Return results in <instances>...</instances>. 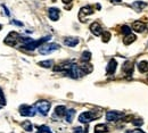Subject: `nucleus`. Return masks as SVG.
I'll return each mask as SVG.
<instances>
[{"label": "nucleus", "instance_id": "f257e3e1", "mask_svg": "<svg viewBox=\"0 0 148 133\" xmlns=\"http://www.w3.org/2000/svg\"><path fill=\"white\" fill-rule=\"evenodd\" d=\"M51 39L50 35H47V37H45V38H41L39 39V40H33L32 42H30V43H27V44H25V46H22L25 50H30V51H33L34 49H37V48H40L43 43H46L47 41H49Z\"/></svg>", "mask_w": 148, "mask_h": 133}, {"label": "nucleus", "instance_id": "f03ea898", "mask_svg": "<svg viewBox=\"0 0 148 133\" xmlns=\"http://www.w3.org/2000/svg\"><path fill=\"white\" fill-rule=\"evenodd\" d=\"M66 73H67V75L71 76L72 78H79V77H81V76H83L86 74V72L82 70V67L76 65V64H72L70 70Z\"/></svg>", "mask_w": 148, "mask_h": 133}, {"label": "nucleus", "instance_id": "7ed1b4c3", "mask_svg": "<svg viewBox=\"0 0 148 133\" xmlns=\"http://www.w3.org/2000/svg\"><path fill=\"white\" fill-rule=\"evenodd\" d=\"M59 49V46L57 43H43L39 48V54L40 55H49Z\"/></svg>", "mask_w": 148, "mask_h": 133}, {"label": "nucleus", "instance_id": "20e7f679", "mask_svg": "<svg viewBox=\"0 0 148 133\" xmlns=\"http://www.w3.org/2000/svg\"><path fill=\"white\" fill-rule=\"evenodd\" d=\"M36 109H37L38 113H40L41 115L46 116V115L49 113V109H50V102L47 101V100H40L38 101L37 104L34 105Z\"/></svg>", "mask_w": 148, "mask_h": 133}, {"label": "nucleus", "instance_id": "39448f33", "mask_svg": "<svg viewBox=\"0 0 148 133\" xmlns=\"http://www.w3.org/2000/svg\"><path fill=\"white\" fill-rule=\"evenodd\" d=\"M97 117H99V115H97L95 112H83L82 114H80L79 116V122L81 123H84V124H88L90 122H92L95 119H97Z\"/></svg>", "mask_w": 148, "mask_h": 133}, {"label": "nucleus", "instance_id": "423d86ee", "mask_svg": "<svg viewBox=\"0 0 148 133\" xmlns=\"http://www.w3.org/2000/svg\"><path fill=\"white\" fill-rule=\"evenodd\" d=\"M19 114L25 117H32L37 114V109L34 106H29V105H22L19 107Z\"/></svg>", "mask_w": 148, "mask_h": 133}, {"label": "nucleus", "instance_id": "0eeeda50", "mask_svg": "<svg viewBox=\"0 0 148 133\" xmlns=\"http://www.w3.org/2000/svg\"><path fill=\"white\" fill-rule=\"evenodd\" d=\"M19 34L17 32H10L6 38L3 40V42H5V44H7V46H15L17 42L19 41Z\"/></svg>", "mask_w": 148, "mask_h": 133}, {"label": "nucleus", "instance_id": "6e6552de", "mask_svg": "<svg viewBox=\"0 0 148 133\" xmlns=\"http://www.w3.org/2000/svg\"><path fill=\"white\" fill-rule=\"evenodd\" d=\"M123 116H124V114L121 113V112L108 110V112L106 113V119H107L108 122H114V121H119V119H121Z\"/></svg>", "mask_w": 148, "mask_h": 133}, {"label": "nucleus", "instance_id": "1a4fd4ad", "mask_svg": "<svg viewBox=\"0 0 148 133\" xmlns=\"http://www.w3.org/2000/svg\"><path fill=\"white\" fill-rule=\"evenodd\" d=\"M93 14V9L91 6H84V7H82L81 9H80V12H79V18L81 22H84V17L86 16H89V15H91Z\"/></svg>", "mask_w": 148, "mask_h": 133}, {"label": "nucleus", "instance_id": "9d476101", "mask_svg": "<svg viewBox=\"0 0 148 133\" xmlns=\"http://www.w3.org/2000/svg\"><path fill=\"white\" fill-rule=\"evenodd\" d=\"M90 31H91V33H92L93 35H96V37H99V35L103 34V27L97 22H93L92 24L90 25Z\"/></svg>", "mask_w": 148, "mask_h": 133}, {"label": "nucleus", "instance_id": "9b49d317", "mask_svg": "<svg viewBox=\"0 0 148 133\" xmlns=\"http://www.w3.org/2000/svg\"><path fill=\"white\" fill-rule=\"evenodd\" d=\"M132 29H133L136 32L141 33V32H144V31L146 30V24H145L144 22H141V20H136V22H133Z\"/></svg>", "mask_w": 148, "mask_h": 133}, {"label": "nucleus", "instance_id": "f8f14e48", "mask_svg": "<svg viewBox=\"0 0 148 133\" xmlns=\"http://www.w3.org/2000/svg\"><path fill=\"white\" fill-rule=\"evenodd\" d=\"M116 67H117V63H116V60H115V59H111V60L108 61V64H107L106 73H107L108 75L114 74V73H115V71H116Z\"/></svg>", "mask_w": 148, "mask_h": 133}, {"label": "nucleus", "instance_id": "ddd939ff", "mask_svg": "<svg viewBox=\"0 0 148 133\" xmlns=\"http://www.w3.org/2000/svg\"><path fill=\"white\" fill-rule=\"evenodd\" d=\"M79 38H75V37H67V38L64 39V44L65 46H67V47H71V48H73L75 47L77 43H79Z\"/></svg>", "mask_w": 148, "mask_h": 133}, {"label": "nucleus", "instance_id": "4468645a", "mask_svg": "<svg viewBox=\"0 0 148 133\" xmlns=\"http://www.w3.org/2000/svg\"><path fill=\"white\" fill-rule=\"evenodd\" d=\"M48 13H49V18L51 20H54V22L58 20V18H59V9L58 8L51 7V8H49Z\"/></svg>", "mask_w": 148, "mask_h": 133}, {"label": "nucleus", "instance_id": "2eb2a0df", "mask_svg": "<svg viewBox=\"0 0 148 133\" xmlns=\"http://www.w3.org/2000/svg\"><path fill=\"white\" fill-rule=\"evenodd\" d=\"M147 6V3L146 2H144V1H134L133 3H132V7L134 8V10H137V12H141L145 7Z\"/></svg>", "mask_w": 148, "mask_h": 133}, {"label": "nucleus", "instance_id": "dca6fc26", "mask_svg": "<svg viewBox=\"0 0 148 133\" xmlns=\"http://www.w3.org/2000/svg\"><path fill=\"white\" fill-rule=\"evenodd\" d=\"M138 70H139L140 73H147L148 72V61H146V60L139 61V64H138Z\"/></svg>", "mask_w": 148, "mask_h": 133}, {"label": "nucleus", "instance_id": "f3484780", "mask_svg": "<svg viewBox=\"0 0 148 133\" xmlns=\"http://www.w3.org/2000/svg\"><path fill=\"white\" fill-rule=\"evenodd\" d=\"M66 112H67V109H66L65 106H57L55 108V114L58 115L59 117L65 116V115H66Z\"/></svg>", "mask_w": 148, "mask_h": 133}, {"label": "nucleus", "instance_id": "a211bd4d", "mask_svg": "<svg viewBox=\"0 0 148 133\" xmlns=\"http://www.w3.org/2000/svg\"><path fill=\"white\" fill-rule=\"evenodd\" d=\"M122 68H123V71L127 73V74H131L132 72H133V64L132 63H130V61H127V63H124L123 64V66H122Z\"/></svg>", "mask_w": 148, "mask_h": 133}, {"label": "nucleus", "instance_id": "6ab92c4d", "mask_svg": "<svg viewBox=\"0 0 148 133\" xmlns=\"http://www.w3.org/2000/svg\"><path fill=\"white\" fill-rule=\"evenodd\" d=\"M75 116V109H67L66 115H65V119L67 123H72L73 122V118Z\"/></svg>", "mask_w": 148, "mask_h": 133}, {"label": "nucleus", "instance_id": "aec40b11", "mask_svg": "<svg viewBox=\"0 0 148 133\" xmlns=\"http://www.w3.org/2000/svg\"><path fill=\"white\" fill-rule=\"evenodd\" d=\"M107 131H108V129H107L106 124H98L95 126V133H104Z\"/></svg>", "mask_w": 148, "mask_h": 133}, {"label": "nucleus", "instance_id": "412c9836", "mask_svg": "<svg viewBox=\"0 0 148 133\" xmlns=\"http://www.w3.org/2000/svg\"><path fill=\"white\" fill-rule=\"evenodd\" d=\"M134 40H136V35L132 34V33H130V34H128V35L124 37V39H123V43H124L125 46H129V44H131Z\"/></svg>", "mask_w": 148, "mask_h": 133}, {"label": "nucleus", "instance_id": "4be33fe9", "mask_svg": "<svg viewBox=\"0 0 148 133\" xmlns=\"http://www.w3.org/2000/svg\"><path fill=\"white\" fill-rule=\"evenodd\" d=\"M22 128H23L25 131H27V132H31V131L33 130V125H32V123H31L30 121H24V122L22 123Z\"/></svg>", "mask_w": 148, "mask_h": 133}, {"label": "nucleus", "instance_id": "5701e85b", "mask_svg": "<svg viewBox=\"0 0 148 133\" xmlns=\"http://www.w3.org/2000/svg\"><path fill=\"white\" fill-rule=\"evenodd\" d=\"M90 58H91V53H90V51H84V53L82 54V56H81V61L88 63V61L90 60Z\"/></svg>", "mask_w": 148, "mask_h": 133}, {"label": "nucleus", "instance_id": "b1692460", "mask_svg": "<svg viewBox=\"0 0 148 133\" xmlns=\"http://www.w3.org/2000/svg\"><path fill=\"white\" fill-rule=\"evenodd\" d=\"M37 133H53L51 130L46 126V125H41V126H38V132Z\"/></svg>", "mask_w": 148, "mask_h": 133}, {"label": "nucleus", "instance_id": "393cba45", "mask_svg": "<svg viewBox=\"0 0 148 133\" xmlns=\"http://www.w3.org/2000/svg\"><path fill=\"white\" fill-rule=\"evenodd\" d=\"M53 64H54L53 60H43V61H40V63H39L40 66L46 67V68H50V67L53 66Z\"/></svg>", "mask_w": 148, "mask_h": 133}, {"label": "nucleus", "instance_id": "a878e982", "mask_svg": "<svg viewBox=\"0 0 148 133\" xmlns=\"http://www.w3.org/2000/svg\"><path fill=\"white\" fill-rule=\"evenodd\" d=\"M87 132H88V129H87V128L83 129V128H81V126H76V128L73 129V133H87Z\"/></svg>", "mask_w": 148, "mask_h": 133}, {"label": "nucleus", "instance_id": "bb28decb", "mask_svg": "<svg viewBox=\"0 0 148 133\" xmlns=\"http://www.w3.org/2000/svg\"><path fill=\"white\" fill-rule=\"evenodd\" d=\"M103 42H108L111 40V33L110 32H103Z\"/></svg>", "mask_w": 148, "mask_h": 133}, {"label": "nucleus", "instance_id": "cd10ccee", "mask_svg": "<svg viewBox=\"0 0 148 133\" xmlns=\"http://www.w3.org/2000/svg\"><path fill=\"white\" fill-rule=\"evenodd\" d=\"M132 123H133L134 126H140V125H143L144 121H143V118H136V119L132 121Z\"/></svg>", "mask_w": 148, "mask_h": 133}, {"label": "nucleus", "instance_id": "c85d7f7f", "mask_svg": "<svg viewBox=\"0 0 148 133\" xmlns=\"http://www.w3.org/2000/svg\"><path fill=\"white\" fill-rule=\"evenodd\" d=\"M122 32L124 33V35H128L131 33V27H129L128 25H124V26H122Z\"/></svg>", "mask_w": 148, "mask_h": 133}, {"label": "nucleus", "instance_id": "c756f323", "mask_svg": "<svg viewBox=\"0 0 148 133\" xmlns=\"http://www.w3.org/2000/svg\"><path fill=\"white\" fill-rule=\"evenodd\" d=\"M10 23H12V24H15V25H18V26H23V23H22V22H18V20H16V19H12Z\"/></svg>", "mask_w": 148, "mask_h": 133}, {"label": "nucleus", "instance_id": "7c9ffc66", "mask_svg": "<svg viewBox=\"0 0 148 133\" xmlns=\"http://www.w3.org/2000/svg\"><path fill=\"white\" fill-rule=\"evenodd\" d=\"M2 8L5 9V13H6V15H7V16H10V13H9V10L7 9V7H6L5 5H2Z\"/></svg>", "mask_w": 148, "mask_h": 133}, {"label": "nucleus", "instance_id": "2f4dec72", "mask_svg": "<svg viewBox=\"0 0 148 133\" xmlns=\"http://www.w3.org/2000/svg\"><path fill=\"white\" fill-rule=\"evenodd\" d=\"M0 99L5 100V95H3V92H2V90H1V89H0Z\"/></svg>", "mask_w": 148, "mask_h": 133}, {"label": "nucleus", "instance_id": "473e14b6", "mask_svg": "<svg viewBox=\"0 0 148 133\" xmlns=\"http://www.w3.org/2000/svg\"><path fill=\"white\" fill-rule=\"evenodd\" d=\"M112 2H114V3H121L122 2V0H111Z\"/></svg>", "mask_w": 148, "mask_h": 133}, {"label": "nucleus", "instance_id": "72a5a7b5", "mask_svg": "<svg viewBox=\"0 0 148 133\" xmlns=\"http://www.w3.org/2000/svg\"><path fill=\"white\" fill-rule=\"evenodd\" d=\"M62 1H63L64 3H70V2L72 1V0H62Z\"/></svg>", "mask_w": 148, "mask_h": 133}, {"label": "nucleus", "instance_id": "f704fd0d", "mask_svg": "<svg viewBox=\"0 0 148 133\" xmlns=\"http://www.w3.org/2000/svg\"><path fill=\"white\" fill-rule=\"evenodd\" d=\"M133 133H143V132H141L140 130H136V131H134V132H133Z\"/></svg>", "mask_w": 148, "mask_h": 133}, {"label": "nucleus", "instance_id": "c9c22d12", "mask_svg": "<svg viewBox=\"0 0 148 133\" xmlns=\"http://www.w3.org/2000/svg\"><path fill=\"white\" fill-rule=\"evenodd\" d=\"M0 30H1V25H0Z\"/></svg>", "mask_w": 148, "mask_h": 133}, {"label": "nucleus", "instance_id": "e433bc0d", "mask_svg": "<svg viewBox=\"0 0 148 133\" xmlns=\"http://www.w3.org/2000/svg\"><path fill=\"white\" fill-rule=\"evenodd\" d=\"M0 109H1V106H0Z\"/></svg>", "mask_w": 148, "mask_h": 133}]
</instances>
